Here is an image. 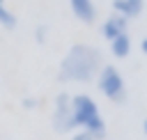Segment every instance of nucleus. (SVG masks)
Segmentation results:
<instances>
[{
	"mask_svg": "<svg viewBox=\"0 0 147 140\" xmlns=\"http://www.w3.org/2000/svg\"><path fill=\"white\" fill-rule=\"evenodd\" d=\"M21 106H23V108H25V110H34V108H37V106H39V101H37V99H34V96H25V99H23V101H21Z\"/></svg>",
	"mask_w": 147,
	"mask_h": 140,
	"instance_id": "obj_11",
	"label": "nucleus"
},
{
	"mask_svg": "<svg viewBox=\"0 0 147 140\" xmlns=\"http://www.w3.org/2000/svg\"><path fill=\"white\" fill-rule=\"evenodd\" d=\"M94 80H96L99 92H101L106 99H110L113 103H124V101H126V96H129L126 80H124V76H122V71H119L117 67L103 64Z\"/></svg>",
	"mask_w": 147,
	"mask_h": 140,
	"instance_id": "obj_3",
	"label": "nucleus"
},
{
	"mask_svg": "<svg viewBox=\"0 0 147 140\" xmlns=\"http://www.w3.org/2000/svg\"><path fill=\"white\" fill-rule=\"evenodd\" d=\"M71 140H96V138H92L90 133H85V131H80V133H76Z\"/></svg>",
	"mask_w": 147,
	"mask_h": 140,
	"instance_id": "obj_12",
	"label": "nucleus"
},
{
	"mask_svg": "<svg viewBox=\"0 0 147 140\" xmlns=\"http://www.w3.org/2000/svg\"><path fill=\"white\" fill-rule=\"evenodd\" d=\"M69 9L83 25H92L96 21V5H94V0H69Z\"/></svg>",
	"mask_w": 147,
	"mask_h": 140,
	"instance_id": "obj_5",
	"label": "nucleus"
},
{
	"mask_svg": "<svg viewBox=\"0 0 147 140\" xmlns=\"http://www.w3.org/2000/svg\"><path fill=\"white\" fill-rule=\"evenodd\" d=\"M142 131H145V135H147V119L142 122Z\"/></svg>",
	"mask_w": 147,
	"mask_h": 140,
	"instance_id": "obj_14",
	"label": "nucleus"
},
{
	"mask_svg": "<svg viewBox=\"0 0 147 140\" xmlns=\"http://www.w3.org/2000/svg\"><path fill=\"white\" fill-rule=\"evenodd\" d=\"M51 124H53V129H55L57 133H71V131L76 129V124H74V112H71V94H67V92L55 94Z\"/></svg>",
	"mask_w": 147,
	"mask_h": 140,
	"instance_id": "obj_4",
	"label": "nucleus"
},
{
	"mask_svg": "<svg viewBox=\"0 0 147 140\" xmlns=\"http://www.w3.org/2000/svg\"><path fill=\"white\" fill-rule=\"evenodd\" d=\"M71 112H74L76 129L90 133L96 140H103L108 135V126L101 117V110L90 94H74L71 96Z\"/></svg>",
	"mask_w": 147,
	"mask_h": 140,
	"instance_id": "obj_2",
	"label": "nucleus"
},
{
	"mask_svg": "<svg viewBox=\"0 0 147 140\" xmlns=\"http://www.w3.org/2000/svg\"><path fill=\"white\" fill-rule=\"evenodd\" d=\"M113 14H119L124 16L126 21L131 18H138L145 9V0H113Z\"/></svg>",
	"mask_w": 147,
	"mask_h": 140,
	"instance_id": "obj_7",
	"label": "nucleus"
},
{
	"mask_svg": "<svg viewBox=\"0 0 147 140\" xmlns=\"http://www.w3.org/2000/svg\"><path fill=\"white\" fill-rule=\"evenodd\" d=\"M108 44H110V53H113V57L124 60V57L131 55V37H129V32H122L119 37H115V39L108 41Z\"/></svg>",
	"mask_w": 147,
	"mask_h": 140,
	"instance_id": "obj_8",
	"label": "nucleus"
},
{
	"mask_svg": "<svg viewBox=\"0 0 147 140\" xmlns=\"http://www.w3.org/2000/svg\"><path fill=\"white\" fill-rule=\"evenodd\" d=\"M16 14L5 5V0H0V25L5 28V30H14L16 28Z\"/></svg>",
	"mask_w": 147,
	"mask_h": 140,
	"instance_id": "obj_9",
	"label": "nucleus"
},
{
	"mask_svg": "<svg viewBox=\"0 0 147 140\" xmlns=\"http://www.w3.org/2000/svg\"><path fill=\"white\" fill-rule=\"evenodd\" d=\"M101 37L106 39V41H113L115 37H119L122 32H126L129 30V21L124 18V16H119V14H110L103 23H101Z\"/></svg>",
	"mask_w": 147,
	"mask_h": 140,
	"instance_id": "obj_6",
	"label": "nucleus"
},
{
	"mask_svg": "<svg viewBox=\"0 0 147 140\" xmlns=\"http://www.w3.org/2000/svg\"><path fill=\"white\" fill-rule=\"evenodd\" d=\"M140 50H142V53H145V55H147V37H145V39H142V41H140Z\"/></svg>",
	"mask_w": 147,
	"mask_h": 140,
	"instance_id": "obj_13",
	"label": "nucleus"
},
{
	"mask_svg": "<svg viewBox=\"0 0 147 140\" xmlns=\"http://www.w3.org/2000/svg\"><path fill=\"white\" fill-rule=\"evenodd\" d=\"M46 37H48V28L41 23V25H37V30H34V39H37V44H46Z\"/></svg>",
	"mask_w": 147,
	"mask_h": 140,
	"instance_id": "obj_10",
	"label": "nucleus"
},
{
	"mask_svg": "<svg viewBox=\"0 0 147 140\" xmlns=\"http://www.w3.org/2000/svg\"><path fill=\"white\" fill-rule=\"evenodd\" d=\"M101 50L90 44H74L57 69V83H92L101 71Z\"/></svg>",
	"mask_w": 147,
	"mask_h": 140,
	"instance_id": "obj_1",
	"label": "nucleus"
}]
</instances>
